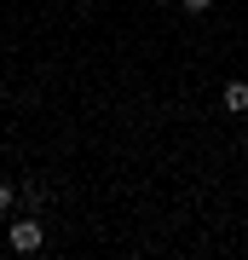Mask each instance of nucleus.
Returning a JSON list of instances; mask_svg holds the SVG:
<instances>
[{
  "label": "nucleus",
  "instance_id": "obj_1",
  "mask_svg": "<svg viewBox=\"0 0 248 260\" xmlns=\"http://www.w3.org/2000/svg\"><path fill=\"white\" fill-rule=\"evenodd\" d=\"M41 243H46V225L41 220H12V249H18V254H35Z\"/></svg>",
  "mask_w": 248,
  "mask_h": 260
},
{
  "label": "nucleus",
  "instance_id": "obj_2",
  "mask_svg": "<svg viewBox=\"0 0 248 260\" xmlns=\"http://www.w3.org/2000/svg\"><path fill=\"white\" fill-rule=\"evenodd\" d=\"M220 104H225L231 116H242V110H248V81H225V93H220Z\"/></svg>",
  "mask_w": 248,
  "mask_h": 260
},
{
  "label": "nucleus",
  "instance_id": "obj_3",
  "mask_svg": "<svg viewBox=\"0 0 248 260\" xmlns=\"http://www.w3.org/2000/svg\"><path fill=\"white\" fill-rule=\"evenodd\" d=\"M12 203H18V191H12V185H6V179H0V214H6Z\"/></svg>",
  "mask_w": 248,
  "mask_h": 260
},
{
  "label": "nucleus",
  "instance_id": "obj_4",
  "mask_svg": "<svg viewBox=\"0 0 248 260\" xmlns=\"http://www.w3.org/2000/svg\"><path fill=\"white\" fill-rule=\"evenodd\" d=\"M214 6V0H185V12H208Z\"/></svg>",
  "mask_w": 248,
  "mask_h": 260
},
{
  "label": "nucleus",
  "instance_id": "obj_5",
  "mask_svg": "<svg viewBox=\"0 0 248 260\" xmlns=\"http://www.w3.org/2000/svg\"><path fill=\"white\" fill-rule=\"evenodd\" d=\"M242 162H248V145H242Z\"/></svg>",
  "mask_w": 248,
  "mask_h": 260
},
{
  "label": "nucleus",
  "instance_id": "obj_6",
  "mask_svg": "<svg viewBox=\"0 0 248 260\" xmlns=\"http://www.w3.org/2000/svg\"><path fill=\"white\" fill-rule=\"evenodd\" d=\"M81 6H92V0H81Z\"/></svg>",
  "mask_w": 248,
  "mask_h": 260
}]
</instances>
